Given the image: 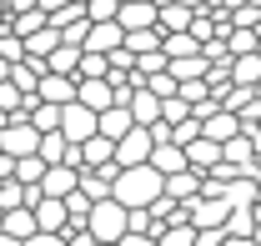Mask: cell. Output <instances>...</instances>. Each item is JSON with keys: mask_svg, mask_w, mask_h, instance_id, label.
I'll list each match as a JSON object with an SVG mask.
<instances>
[{"mask_svg": "<svg viewBox=\"0 0 261 246\" xmlns=\"http://www.w3.org/2000/svg\"><path fill=\"white\" fill-rule=\"evenodd\" d=\"M201 131H206L211 141H221V146H226L231 136H241L246 126H241V116H236V111H226V106H216L211 116H201Z\"/></svg>", "mask_w": 261, "mask_h": 246, "instance_id": "10", "label": "cell"}, {"mask_svg": "<svg viewBox=\"0 0 261 246\" xmlns=\"http://www.w3.org/2000/svg\"><path fill=\"white\" fill-rule=\"evenodd\" d=\"M166 61H171V56H166L161 45H156V51H141V56H136V70H141V81H146V76H156V70H166Z\"/></svg>", "mask_w": 261, "mask_h": 246, "instance_id": "28", "label": "cell"}, {"mask_svg": "<svg viewBox=\"0 0 261 246\" xmlns=\"http://www.w3.org/2000/svg\"><path fill=\"white\" fill-rule=\"evenodd\" d=\"M0 151H10L15 161H20V156H31V151H40V131L31 126L25 111H15V116L5 121V131H0Z\"/></svg>", "mask_w": 261, "mask_h": 246, "instance_id": "3", "label": "cell"}, {"mask_svg": "<svg viewBox=\"0 0 261 246\" xmlns=\"http://www.w3.org/2000/svg\"><path fill=\"white\" fill-rule=\"evenodd\" d=\"M86 15L91 20H116L121 15V0H86Z\"/></svg>", "mask_w": 261, "mask_h": 246, "instance_id": "31", "label": "cell"}, {"mask_svg": "<svg viewBox=\"0 0 261 246\" xmlns=\"http://www.w3.org/2000/svg\"><path fill=\"white\" fill-rule=\"evenodd\" d=\"M81 56H86V45H75V40H61V45L45 56V65H50V70H61V76H75V70H81Z\"/></svg>", "mask_w": 261, "mask_h": 246, "instance_id": "18", "label": "cell"}, {"mask_svg": "<svg viewBox=\"0 0 261 246\" xmlns=\"http://www.w3.org/2000/svg\"><path fill=\"white\" fill-rule=\"evenodd\" d=\"M256 51H261V45H256Z\"/></svg>", "mask_w": 261, "mask_h": 246, "instance_id": "42", "label": "cell"}, {"mask_svg": "<svg viewBox=\"0 0 261 246\" xmlns=\"http://www.w3.org/2000/svg\"><path fill=\"white\" fill-rule=\"evenodd\" d=\"M81 191H86L91 201H100V196H111V176H106V171H81Z\"/></svg>", "mask_w": 261, "mask_h": 246, "instance_id": "27", "label": "cell"}, {"mask_svg": "<svg viewBox=\"0 0 261 246\" xmlns=\"http://www.w3.org/2000/svg\"><path fill=\"white\" fill-rule=\"evenodd\" d=\"M191 5H181V0H166L161 5V15H156V26H161V31H191Z\"/></svg>", "mask_w": 261, "mask_h": 246, "instance_id": "21", "label": "cell"}, {"mask_svg": "<svg viewBox=\"0 0 261 246\" xmlns=\"http://www.w3.org/2000/svg\"><path fill=\"white\" fill-rule=\"evenodd\" d=\"M0 226H5V206H0Z\"/></svg>", "mask_w": 261, "mask_h": 246, "instance_id": "39", "label": "cell"}, {"mask_svg": "<svg viewBox=\"0 0 261 246\" xmlns=\"http://www.w3.org/2000/svg\"><path fill=\"white\" fill-rule=\"evenodd\" d=\"M5 231L25 241V236L35 231V206H10V211H5Z\"/></svg>", "mask_w": 261, "mask_h": 246, "instance_id": "24", "label": "cell"}, {"mask_svg": "<svg viewBox=\"0 0 261 246\" xmlns=\"http://www.w3.org/2000/svg\"><path fill=\"white\" fill-rule=\"evenodd\" d=\"M161 246H196V226L191 221H166Z\"/></svg>", "mask_w": 261, "mask_h": 246, "instance_id": "26", "label": "cell"}, {"mask_svg": "<svg viewBox=\"0 0 261 246\" xmlns=\"http://www.w3.org/2000/svg\"><path fill=\"white\" fill-rule=\"evenodd\" d=\"M151 166H156L161 176H176V171H186L191 161H186V146H176V141H156V146H151Z\"/></svg>", "mask_w": 261, "mask_h": 246, "instance_id": "14", "label": "cell"}, {"mask_svg": "<svg viewBox=\"0 0 261 246\" xmlns=\"http://www.w3.org/2000/svg\"><path fill=\"white\" fill-rule=\"evenodd\" d=\"M226 216H231V201L226 196H191L186 201V221H191L196 231H206V226H226Z\"/></svg>", "mask_w": 261, "mask_h": 246, "instance_id": "5", "label": "cell"}, {"mask_svg": "<svg viewBox=\"0 0 261 246\" xmlns=\"http://www.w3.org/2000/svg\"><path fill=\"white\" fill-rule=\"evenodd\" d=\"M40 5H45V15H50V10H61V5H70V0H40Z\"/></svg>", "mask_w": 261, "mask_h": 246, "instance_id": "36", "label": "cell"}, {"mask_svg": "<svg viewBox=\"0 0 261 246\" xmlns=\"http://www.w3.org/2000/svg\"><path fill=\"white\" fill-rule=\"evenodd\" d=\"M45 166H50V161H45L40 151H31V156H20V161H15V176H20L25 186H40V176H45Z\"/></svg>", "mask_w": 261, "mask_h": 246, "instance_id": "25", "label": "cell"}, {"mask_svg": "<svg viewBox=\"0 0 261 246\" xmlns=\"http://www.w3.org/2000/svg\"><path fill=\"white\" fill-rule=\"evenodd\" d=\"M35 226L40 231H65L70 226V211H65L61 196H35Z\"/></svg>", "mask_w": 261, "mask_h": 246, "instance_id": "12", "label": "cell"}, {"mask_svg": "<svg viewBox=\"0 0 261 246\" xmlns=\"http://www.w3.org/2000/svg\"><path fill=\"white\" fill-rule=\"evenodd\" d=\"M75 101H86L91 111H106V106H116V86H111V76H86Z\"/></svg>", "mask_w": 261, "mask_h": 246, "instance_id": "13", "label": "cell"}, {"mask_svg": "<svg viewBox=\"0 0 261 246\" xmlns=\"http://www.w3.org/2000/svg\"><path fill=\"white\" fill-rule=\"evenodd\" d=\"M25 246H65V231H40L35 226L31 236H25Z\"/></svg>", "mask_w": 261, "mask_h": 246, "instance_id": "32", "label": "cell"}, {"mask_svg": "<svg viewBox=\"0 0 261 246\" xmlns=\"http://www.w3.org/2000/svg\"><path fill=\"white\" fill-rule=\"evenodd\" d=\"M25 116H31L35 131H61V106H56V101H35Z\"/></svg>", "mask_w": 261, "mask_h": 246, "instance_id": "22", "label": "cell"}, {"mask_svg": "<svg viewBox=\"0 0 261 246\" xmlns=\"http://www.w3.org/2000/svg\"><path fill=\"white\" fill-rule=\"evenodd\" d=\"M106 61H111V70H136V51L121 40V45H111V51H106Z\"/></svg>", "mask_w": 261, "mask_h": 246, "instance_id": "30", "label": "cell"}, {"mask_svg": "<svg viewBox=\"0 0 261 246\" xmlns=\"http://www.w3.org/2000/svg\"><path fill=\"white\" fill-rule=\"evenodd\" d=\"M156 15H161V5H156V0H126L116 20H121L126 31H141V26H156Z\"/></svg>", "mask_w": 261, "mask_h": 246, "instance_id": "16", "label": "cell"}, {"mask_svg": "<svg viewBox=\"0 0 261 246\" xmlns=\"http://www.w3.org/2000/svg\"><path fill=\"white\" fill-rule=\"evenodd\" d=\"M86 226L96 231L100 246H111V241H121V236L130 231V206L116 201V196H100L96 206H91V221H86Z\"/></svg>", "mask_w": 261, "mask_h": 246, "instance_id": "2", "label": "cell"}, {"mask_svg": "<svg viewBox=\"0 0 261 246\" xmlns=\"http://www.w3.org/2000/svg\"><path fill=\"white\" fill-rule=\"evenodd\" d=\"M186 161H191V166L201 171V176H211V171L221 166V141H211V136L201 131V136H196L191 146H186Z\"/></svg>", "mask_w": 261, "mask_h": 246, "instance_id": "11", "label": "cell"}, {"mask_svg": "<svg viewBox=\"0 0 261 246\" xmlns=\"http://www.w3.org/2000/svg\"><path fill=\"white\" fill-rule=\"evenodd\" d=\"M126 40V26L121 20H91V35H86V51H111V45H121Z\"/></svg>", "mask_w": 261, "mask_h": 246, "instance_id": "15", "label": "cell"}, {"mask_svg": "<svg viewBox=\"0 0 261 246\" xmlns=\"http://www.w3.org/2000/svg\"><path fill=\"white\" fill-rule=\"evenodd\" d=\"M256 95H261V81H256Z\"/></svg>", "mask_w": 261, "mask_h": 246, "instance_id": "40", "label": "cell"}, {"mask_svg": "<svg viewBox=\"0 0 261 246\" xmlns=\"http://www.w3.org/2000/svg\"><path fill=\"white\" fill-rule=\"evenodd\" d=\"M121 246H161V236H151V231H126Z\"/></svg>", "mask_w": 261, "mask_h": 246, "instance_id": "33", "label": "cell"}, {"mask_svg": "<svg viewBox=\"0 0 261 246\" xmlns=\"http://www.w3.org/2000/svg\"><path fill=\"white\" fill-rule=\"evenodd\" d=\"M181 5H191V10H201V5H206V0H181Z\"/></svg>", "mask_w": 261, "mask_h": 246, "instance_id": "38", "label": "cell"}, {"mask_svg": "<svg viewBox=\"0 0 261 246\" xmlns=\"http://www.w3.org/2000/svg\"><path fill=\"white\" fill-rule=\"evenodd\" d=\"M81 186V166H70V161H50L45 166V176H40V196H70Z\"/></svg>", "mask_w": 261, "mask_h": 246, "instance_id": "6", "label": "cell"}, {"mask_svg": "<svg viewBox=\"0 0 261 246\" xmlns=\"http://www.w3.org/2000/svg\"><path fill=\"white\" fill-rule=\"evenodd\" d=\"M35 91H40V101H56V106H70V101L81 95V76H61V70H45Z\"/></svg>", "mask_w": 261, "mask_h": 246, "instance_id": "8", "label": "cell"}, {"mask_svg": "<svg viewBox=\"0 0 261 246\" xmlns=\"http://www.w3.org/2000/svg\"><path fill=\"white\" fill-rule=\"evenodd\" d=\"M221 246H256V241H251V236H236V231H226V236H221Z\"/></svg>", "mask_w": 261, "mask_h": 246, "instance_id": "34", "label": "cell"}, {"mask_svg": "<svg viewBox=\"0 0 261 246\" xmlns=\"http://www.w3.org/2000/svg\"><path fill=\"white\" fill-rule=\"evenodd\" d=\"M161 191H166V176L151 166V161H141V166H121L116 181H111V196L126 201V206H151Z\"/></svg>", "mask_w": 261, "mask_h": 246, "instance_id": "1", "label": "cell"}, {"mask_svg": "<svg viewBox=\"0 0 261 246\" xmlns=\"http://www.w3.org/2000/svg\"><path fill=\"white\" fill-rule=\"evenodd\" d=\"M10 65H15V61H5V56H0V81H10Z\"/></svg>", "mask_w": 261, "mask_h": 246, "instance_id": "37", "label": "cell"}, {"mask_svg": "<svg viewBox=\"0 0 261 246\" xmlns=\"http://www.w3.org/2000/svg\"><path fill=\"white\" fill-rule=\"evenodd\" d=\"M151 146H156L151 131H146V126H130L126 136L116 141V161H121V166H141V161H151Z\"/></svg>", "mask_w": 261, "mask_h": 246, "instance_id": "7", "label": "cell"}, {"mask_svg": "<svg viewBox=\"0 0 261 246\" xmlns=\"http://www.w3.org/2000/svg\"><path fill=\"white\" fill-rule=\"evenodd\" d=\"M130 126H136V116H130L126 101H116V106H106V111H100V136H111V141H121Z\"/></svg>", "mask_w": 261, "mask_h": 246, "instance_id": "17", "label": "cell"}, {"mask_svg": "<svg viewBox=\"0 0 261 246\" xmlns=\"http://www.w3.org/2000/svg\"><path fill=\"white\" fill-rule=\"evenodd\" d=\"M261 81V51L231 56V86H256Z\"/></svg>", "mask_w": 261, "mask_h": 246, "instance_id": "20", "label": "cell"}, {"mask_svg": "<svg viewBox=\"0 0 261 246\" xmlns=\"http://www.w3.org/2000/svg\"><path fill=\"white\" fill-rule=\"evenodd\" d=\"M121 5H126V0H121Z\"/></svg>", "mask_w": 261, "mask_h": 246, "instance_id": "41", "label": "cell"}, {"mask_svg": "<svg viewBox=\"0 0 261 246\" xmlns=\"http://www.w3.org/2000/svg\"><path fill=\"white\" fill-rule=\"evenodd\" d=\"M0 111H10V116L25 111V91H20L15 81H0Z\"/></svg>", "mask_w": 261, "mask_h": 246, "instance_id": "29", "label": "cell"}, {"mask_svg": "<svg viewBox=\"0 0 261 246\" xmlns=\"http://www.w3.org/2000/svg\"><path fill=\"white\" fill-rule=\"evenodd\" d=\"M0 246H25V241H20V236H10V231L0 226Z\"/></svg>", "mask_w": 261, "mask_h": 246, "instance_id": "35", "label": "cell"}, {"mask_svg": "<svg viewBox=\"0 0 261 246\" xmlns=\"http://www.w3.org/2000/svg\"><path fill=\"white\" fill-rule=\"evenodd\" d=\"M201 186H206V176H201L196 166H186V171H176V176H166V191H171L176 201H191V196H201Z\"/></svg>", "mask_w": 261, "mask_h": 246, "instance_id": "19", "label": "cell"}, {"mask_svg": "<svg viewBox=\"0 0 261 246\" xmlns=\"http://www.w3.org/2000/svg\"><path fill=\"white\" fill-rule=\"evenodd\" d=\"M56 45H61V31L56 26H40V31L25 35V56H50Z\"/></svg>", "mask_w": 261, "mask_h": 246, "instance_id": "23", "label": "cell"}, {"mask_svg": "<svg viewBox=\"0 0 261 246\" xmlns=\"http://www.w3.org/2000/svg\"><path fill=\"white\" fill-rule=\"evenodd\" d=\"M100 166H121V161H116V141L96 131L91 141H81V171H100Z\"/></svg>", "mask_w": 261, "mask_h": 246, "instance_id": "9", "label": "cell"}, {"mask_svg": "<svg viewBox=\"0 0 261 246\" xmlns=\"http://www.w3.org/2000/svg\"><path fill=\"white\" fill-rule=\"evenodd\" d=\"M61 131H65V141H91L100 131V111H91L86 101H70V106H61Z\"/></svg>", "mask_w": 261, "mask_h": 246, "instance_id": "4", "label": "cell"}]
</instances>
